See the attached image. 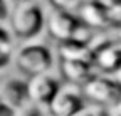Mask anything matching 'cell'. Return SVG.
<instances>
[{
  "label": "cell",
  "mask_w": 121,
  "mask_h": 116,
  "mask_svg": "<svg viewBox=\"0 0 121 116\" xmlns=\"http://www.w3.org/2000/svg\"><path fill=\"white\" fill-rule=\"evenodd\" d=\"M45 10L40 4L22 0L10 15V32L15 40L32 42L45 30Z\"/></svg>",
  "instance_id": "1"
},
{
  "label": "cell",
  "mask_w": 121,
  "mask_h": 116,
  "mask_svg": "<svg viewBox=\"0 0 121 116\" xmlns=\"http://www.w3.org/2000/svg\"><path fill=\"white\" fill-rule=\"evenodd\" d=\"M13 66L24 77L52 72L56 67L54 51L42 42H25L24 46L15 49Z\"/></svg>",
  "instance_id": "2"
},
{
  "label": "cell",
  "mask_w": 121,
  "mask_h": 116,
  "mask_svg": "<svg viewBox=\"0 0 121 116\" xmlns=\"http://www.w3.org/2000/svg\"><path fill=\"white\" fill-rule=\"evenodd\" d=\"M86 103L101 108H114L121 101V84L114 81L113 76L94 74L81 86Z\"/></svg>",
  "instance_id": "3"
},
{
  "label": "cell",
  "mask_w": 121,
  "mask_h": 116,
  "mask_svg": "<svg viewBox=\"0 0 121 116\" xmlns=\"http://www.w3.org/2000/svg\"><path fill=\"white\" fill-rule=\"evenodd\" d=\"M60 86H62V81L54 72H45V74H37V76L27 77L29 96H30L34 108L47 109L51 101L60 89Z\"/></svg>",
  "instance_id": "4"
},
{
  "label": "cell",
  "mask_w": 121,
  "mask_h": 116,
  "mask_svg": "<svg viewBox=\"0 0 121 116\" xmlns=\"http://www.w3.org/2000/svg\"><path fill=\"white\" fill-rule=\"evenodd\" d=\"M0 99L10 104L12 108H15L19 113H25L34 108L29 96L27 77L20 74L7 76L5 79H2V82H0Z\"/></svg>",
  "instance_id": "5"
},
{
  "label": "cell",
  "mask_w": 121,
  "mask_h": 116,
  "mask_svg": "<svg viewBox=\"0 0 121 116\" xmlns=\"http://www.w3.org/2000/svg\"><path fill=\"white\" fill-rule=\"evenodd\" d=\"M84 104H86V99L82 96L81 86L62 82L60 89L51 101L47 109L51 113H54L56 116H71L72 113L81 109Z\"/></svg>",
  "instance_id": "6"
},
{
  "label": "cell",
  "mask_w": 121,
  "mask_h": 116,
  "mask_svg": "<svg viewBox=\"0 0 121 116\" xmlns=\"http://www.w3.org/2000/svg\"><path fill=\"white\" fill-rule=\"evenodd\" d=\"M81 20L71 13L67 9H54L49 15H45V29L52 39L57 42L69 40Z\"/></svg>",
  "instance_id": "7"
},
{
  "label": "cell",
  "mask_w": 121,
  "mask_h": 116,
  "mask_svg": "<svg viewBox=\"0 0 121 116\" xmlns=\"http://www.w3.org/2000/svg\"><path fill=\"white\" fill-rule=\"evenodd\" d=\"M59 77L62 82L82 86L91 76H94V66L91 61H64L59 59Z\"/></svg>",
  "instance_id": "8"
},
{
  "label": "cell",
  "mask_w": 121,
  "mask_h": 116,
  "mask_svg": "<svg viewBox=\"0 0 121 116\" xmlns=\"http://www.w3.org/2000/svg\"><path fill=\"white\" fill-rule=\"evenodd\" d=\"M91 62L103 74H114L121 67V51L114 44H103L91 49Z\"/></svg>",
  "instance_id": "9"
},
{
  "label": "cell",
  "mask_w": 121,
  "mask_h": 116,
  "mask_svg": "<svg viewBox=\"0 0 121 116\" xmlns=\"http://www.w3.org/2000/svg\"><path fill=\"white\" fill-rule=\"evenodd\" d=\"M57 54H59V59H64V61H81V59L91 61V47L74 40L59 42Z\"/></svg>",
  "instance_id": "10"
},
{
  "label": "cell",
  "mask_w": 121,
  "mask_h": 116,
  "mask_svg": "<svg viewBox=\"0 0 121 116\" xmlns=\"http://www.w3.org/2000/svg\"><path fill=\"white\" fill-rule=\"evenodd\" d=\"M15 39L4 24H0V71H5L13 62Z\"/></svg>",
  "instance_id": "11"
},
{
  "label": "cell",
  "mask_w": 121,
  "mask_h": 116,
  "mask_svg": "<svg viewBox=\"0 0 121 116\" xmlns=\"http://www.w3.org/2000/svg\"><path fill=\"white\" fill-rule=\"evenodd\" d=\"M81 22H84L86 25L89 27H99V25H104L106 24V13H104V9L99 5V4H84L79 10V17H78Z\"/></svg>",
  "instance_id": "12"
},
{
  "label": "cell",
  "mask_w": 121,
  "mask_h": 116,
  "mask_svg": "<svg viewBox=\"0 0 121 116\" xmlns=\"http://www.w3.org/2000/svg\"><path fill=\"white\" fill-rule=\"evenodd\" d=\"M103 109H106V108H101V106H96V104L86 103L81 109H78L76 113H72L71 116H101V111Z\"/></svg>",
  "instance_id": "13"
},
{
  "label": "cell",
  "mask_w": 121,
  "mask_h": 116,
  "mask_svg": "<svg viewBox=\"0 0 121 116\" xmlns=\"http://www.w3.org/2000/svg\"><path fill=\"white\" fill-rule=\"evenodd\" d=\"M12 15V7L9 4V0H0V24H5L10 20Z\"/></svg>",
  "instance_id": "14"
},
{
  "label": "cell",
  "mask_w": 121,
  "mask_h": 116,
  "mask_svg": "<svg viewBox=\"0 0 121 116\" xmlns=\"http://www.w3.org/2000/svg\"><path fill=\"white\" fill-rule=\"evenodd\" d=\"M19 114L20 113L15 108H12L10 104H7L5 101L0 99V116H19Z\"/></svg>",
  "instance_id": "15"
},
{
  "label": "cell",
  "mask_w": 121,
  "mask_h": 116,
  "mask_svg": "<svg viewBox=\"0 0 121 116\" xmlns=\"http://www.w3.org/2000/svg\"><path fill=\"white\" fill-rule=\"evenodd\" d=\"M19 116H40V109H37V108H32V109L25 111V113H20Z\"/></svg>",
  "instance_id": "16"
},
{
  "label": "cell",
  "mask_w": 121,
  "mask_h": 116,
  "mask_svg": "<svg viewBox=\"0 0 121 116\" xmlns=\"http://www.w3.org/2000/svg\"><path fill=\"white\" fill-rule=\"evenodd\" d=\"M113 111H114V116H121V101L113 108Z\"/></svg>",
  "instance_id": "17"
},
{
  "label": "cell",
  "mask_w": 121,
  "mask_h": 116,
  "mask_svg": "<svg viewBox=\"0 0 121 116\" xmlns=\"http://www.w3.org/2000/svg\"><path fill=\"white\" fill-rule=\"evenodd\" d=\"M40 116H56V114L51 113L49 109H40Z\"/></svg>",
  "instance_id": "18"
},
{
  "label": "cell",
  "mask_w": 121,
  "mask_h": 116,
  "mask_svg": "<svg viewBox=\"0 0 121 116\" xmlns=\"http://www.w3.org/2000/svg\"><path fill=\"white\" fill-rule=\"evenodd\" d=\"M27 2H35V4H42L44 0H27Z\"/></svg>",
  "instance_id": "19"
},
{
  "label": "cell",
  "mask_w": 121,
  "mask_h": 116,
  "mask_svg": "<svg viewBox=\"0 0 121 116\" xmlns=\"http://www.w3.org/2000/svg\"><path fill=\"white\" fill-rule=\"evenodd\" d=\"M0 82H2V77H0Z\"/></svg>",
  "instance_id": "20"
}]
</instances>
